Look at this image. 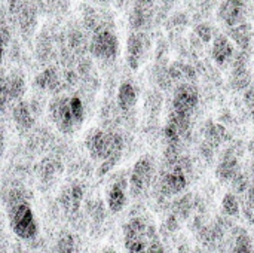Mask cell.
<instances>
[{"label":"cell","mask_w":254,"mask_h":253,"mask_svg":"<svg viewBox=\"0 0 254 253\" xmlns=\"http://www.w3.org/2000/svg\"><path fill=\"white\" fill-rule=\"evenodd\" d=\"M85 146L89 157L100 163L98 176L103 177L121 161L125 142L118 131L92 128L85 136Z\"/></svg>","instance_id":"1"},{"label":"cell","mask_w":254,"mask_h":253,"mask_svg":"<svg viewBox=\"0 0 254 253\" xmlns=\"http://www.w3.org/2000/svg\"><path fill=\"white\" fill-rule=\"evenodd\" d=\"M48 116L60 133L73 134L85 121V104L76 94H57L48 104Z\"/></svg>","instance_id":"2"},{"label":"cell","mask_w":254,"mask_h":253,"mask_svg":"<svg viewBox=\"0 0 254 253\" xmlns=\"http://www.w3.org/2000/svg\"><path fill=\"white\" fill-rule=\"evenodd\" d=\"M189 160L183 155L165 161V167L159 176V191L164 197H173L183 192L189 183Z\"/></svg>","instance_id":"3"},{"label":"cell","mask_w":254,"mask_h":253,"mask_svg":"<svg viewBox=\"0 0 254 253\" xmlns=\"http://www.w3.org/2000/svg\"><path fill=\"white\" fill-rule=\"evenodd\" d=\"M153 237V227L143 218H132L124 225V245L128 253H147Z\"/></svg>","instance_id":"4"},{"label":"cell","mask_w":254,"mask_h":253,"mask_svg":"<svg viewBox=\"0 0 254 253\" xmlns=\"http://www.w3.org/2000/svg\"><path fill=\"white\" fill-rule=\"evenodd\" d=\"M88 49L95 60L112 63L119 54V39L109 27H98L95 31H92V36L88 42Z\"/></svg>","instance_id":"5"},{"label":"cell","mask_w":254,"mask_h":253,"mask_svg":"<svg viewBox=\"0 0 254 253\" xmlns=\"http://www.w3.org/2000/svg\"><path fill=\"white\" fill-rule=\"evenodd\" d=\"M9 224L13 234L22 240H31L39 233V225L28 201H21L10 206Z\"/></svg>","instance_id":"6"},{"label":"cell","mask_w":254,"mask_h":253,"mask_svg":"<svg viewBox=\"0 0 254 253\" xmlns=\"http://www.w3.org/2000/svg\"><path fill=\"white\" fill-rule=\"evenodd\" d=\"M9 15L10 24H16L22 37L28 39L33 36L37 22V10L30 0H9Z\"/></svg>","instance_id":"7"},{"label":"cell","mask_w":254,"mask_h":253,"mask_svg":"<svg viewBox=\"0 0 254 253\" xmlns=\"http://www.w3.org/2000/svg\"><path fill=\"white\" fill-rule=\"evenodd\" d=\"M155 177V163L150 155L140 157L129 173V194L134 198L141 197L152 185Z\"/></svg>","instance_id":"8"},{"label":"cell","mask_w":254,"mask_h":253,"mask_svg":"<svg viewBox=\"0 0 254 253\" xmlns=\"http://www.w3.org/2000/svg\"><path fill=\"white\" fill-rule=\"evenodd\" d=\"M199 91L193 82H182L174 88L171 109L183 115L192 116L199 106Z\"/></svg>","instance_id":"9"},{"label":"cell","mask_w":254,"mask_h":253,"mask_svg":"<svg viewBox=\"0 0 254 253\" xmlns=\"http://www.w3.org/2000/svg\"><path fill=\"white\" fill-rule=\"evenodd\" d=\"M25 94V78L18 70L3 73L1 76V107L3 112L10 109Z\"/></svg>","instance_id":"10"},{"label":"cell","mask_w":254,"mask_h":253,"mask_svg":"<svg viewBox=\"0 0 254 253\" xmlns=\"http://www.w3.org/2000/svg\"><path fill=\"white\" fill-rule=\"evenodd\" d=\"M150 40L147 37V31H131L127 39L125 60L131 70H138L144 63V58L149 52Z\"/></svg>","instance_id":"11"},{"label":"cell","mask_w":254,"mask_h":253,"mask_svg":"<svg viewBox=\"0 0 254 253\" xmlns=\"http://www.w3.org/2000/svg\"><path fill=\"white\" fill-rule=\"evenodd\" d=\"M128 191L129 176L127 177L125 173L118 174L109 185V189L106 191V203L112 213H119L121 210H124L128 201Z\"/></svg>","instance_id":"12"},{"label":"cell","mask_w":254,"mask_h":253,"mask_svg":"<svg viewBox=\"0 0 254 253\" xmlns=\"http://www.w3.org/2000/svg\"><path fill=\"white\" fill-rule=\"evenodd\" d=\"M247 10L249 4L246 0H222L217 15L225 28H231L247 21Z\"/></svg>","instance_id":"13"},{"label":"cell","mask_w":254,"mask_h":253,"mask_svg":"<svg viewBox=\"0 0 254 253\" xmlns=\"http://www.w3.org/2000/svg\"><path fill=\"white\" fill-rule=\"evenodd\" d=\"M241 171L240 167V152H237L235 146H229L223 155L220 157L217 167H216V177L226 183V182H232V179Z\"/></svg>","instance_id":"14"},{"label":"cell","mask_w":254,"mask_h":253,"mask_svg":"<svg viewBox=\"0 0 254 253\" xmlns=\"http://www.w3.org/2000/svg\"><path fill=\"white\" fill-rule=\"evenodd\" d=\"M235 55H237L235 43L226 33L214 36L213 45H211V58L217 66L226 67L232 64Z\"/></svg>","instance_id":"15"},{"label":"cell","mask_w":254,"mask_h":253,"mask_svg":"<svg viewBox=\"0 0 254 253\" xmlns=\"http://www.w3.org/2000/svg\"><path fill=\"white\" fill-rule=\"evenodd\" d=\"M10 116H12L15 128L21 134L28 133L34 127V124H36V113H34L30 101H27V100L16 101L10 107Z\"/></svg>","instance_id":"16"},{"label":"cell","mask_w":254,"mask_h":253,"mask_svg":"<svg viewBox=\"0 0 254 253\" xmlns=\"http://www.w3.org/2000/svg\"><path fill=\"white\" fill-rule=\"evenodd\" d=\"M34 88L51 92V94H60L61 91V75L57 67L48 66L45 67L36 78H34Z\"/></svg>","instance_id":"17"},{"label":"cell","mask_w":254,"mask_h":253,"mask_svg":"<svg viewBox=\"0 0 254 253\" xmlns=\"http://www.w3.org/2000/svg\"><path fill=\"white\" fill-rule=\"evenodd\" d=\"M137 101H138V92H137L134 82H131V81L121 82V85L118 88V94H116L118 109L122 113H129L135 109Z\"/></svg>","instance_id":"18"},{"label":"cell","mask_w":254,"mask_h":253,"mask_svg":"<svg viewBox=\"0 0 254 253\" xmlns=\"http://www.w3.org/2000/svg\"><path fill=\"white\" fill-rule=\"evenodd\" d=\"M153 18H155V9L132 4L128 15V24L132 31H147L153 22Z\"/></svg>","instance_id":"19"},{"label":"cell","mask_w":254,"mask_h":253,"mask_svg":"<svg viewBox=\"0 0 254 253\" xmlns=\"http://www.w3.org/2000/svg\"><path fill=\"white\" fill-rule=\"evenodd\" d=\"M83 195H85V191L80 183L68 185L60 195V203H61L64 212L71 213V215L77 213V210L80 209Z\"/></svg>","instance_id":"20"},{"label":"cell","mask_w":254,"mask_h":253,"mask_svg":"<svg viewBox=\"0 0 254 253\" xmlns=\"http://www.w3.org/2000/svg\"><path fill=\"white\" fill-rule=\"evenodd\" d=\"M226 34L234 40V43L243 49V51H250L252 48V37H253V31H252V25L246 21L237 27H231L226 28Z\"/></svg>","instance_id":"21"},{"label":"cell","mask_w":254,"mask_h":253,"mask_svg":"<svg viewBox=\"0 0 254 253\" xmlns=\"http://www.w3.org/2000/svg\"><path fill=\"white\" fill-rule=\"evenodd\" d=\"M204 145L210 146L211 149H216L228 139V131L223 125L216 122H207L204 127Z\"/></svg>","instance_id":"22"},{"label":"cell","mask_w":254,"mask_h":253,"mask_svg":"<svg viewBox=\"0 0 254 253\" xmlns=\"http://www.w3.org/2000/svg\"><path fill=\"white\" fill-rule=\"evenodd\" d=\"M222 210L225 215L228 216H238L241 212V203L240 198L235 192H228L225 194L223 200H222Z\"/></svg>","instance_id":"23"},{"label":"cell","mask_w":254,"mask_h":253,"mask_svg":"<svg viewBox=\"0 0 254 253\" xmlns=\"http://www.w3.org/2000/svg\"><path fill=\"white\" fill-rule=\"evenodd\" d=\"M232 253H254L253 240L246 231H241V234L237 236L232 246Z\"/></svg>","instance_id":"24"},{"label":"cell","mask_w":254,"mask_h":253,"mask_svg":"<svg viewBox=\"0 0 254 253\" xmlns=\"http://www.w3.org/2000/svg\"><path fill=\"white\" fill-rule=\"evenodd\" d=\"M74 252V239L68 233H64L57 243V253H73Z\"/></svg>","instance_id":"25"},{"label":"cell","mask_w":254,"mask_h":253,"mask_svg":"<svg viewBox=\"0 0 254 253\" xmlns=\"http://www.w3.org/2000/svg\"><path fill=\"white\" fill-rule=\"evenodd\" d=\"M195 34H196L202 42H210V40L214 39V37H213V28H211V25L207 24V22L198 24V25L195 27Z\"/></svg>","instance_id":"26"},{"label":"cell","mask_w":254,"mask_h":253,"mask_svg":"<svg viewBox=\"0 0 254 253\" xmlns=\"http://www.w3.org/2000/svg\"><path fill=\"white\" fill-rule=\"evenodd\" d=\"M1 37H3V48H4V51H7L9 42L12 40V33L9 31V24H7V19H6V13L4 12L1 15Z\"/></svg>","instance_id":"27"},{"label":"cell","mask_w":254,"mask_h":253,"mask_svg":"<svg viewBox=\"0 0 254 253\" xmlns=\"http://www.w3.org/2000/svg\"><path fill=\"white\" fill-rule=\"evenodd\" d=\"M147 253H167V252H165V249H164L162 243H161L156 237H153V239H152V242H150V245H149Z\"/></svg>","instance_id":"28"},{"label":"cell","mask_w":254,"mask_h":253,"mask_svg":"<svg viewBox=\"0 0 254 253\" xmlns=\"http://www.w3.org/2000/svg\"><path fill=\"white\" fill-rule=\"evenodd\" d=\"M155 1L156 0H132V4H137V6H141V7L155 9Z\"/></svg>","instance_id":"29"},{"label":"cell","mask_w":254,"mask_h":253,"mask_svg":"<svg viewBox=\"0 0 254 253\" xmlns=\"http://www.w3.org/2000/svg\"><path fill=\"white\" fill-rule=\"evenodd\" d=\"M131 1H132V0H116V3H118V6H119V7L128 6V4H129Z\"/></svg>","instance_id":"30"},{"label":"cell","mask_w":254,"mask_h":253,"mask_svg":"<svg viewBox=\"0 0 254 253\" xmlns=\"http://www.w3.org/2000/svg\"><path fill=\"white\" fill-rule=\"evenodd\" d=\"M252 3H250V9H252V15H253V19H254V0H250Z\"/></svg>","instance_id":"31"},{"label":"cell","mask_w":254,"mask_h":253,"mask_svg":"<svg viewBox=\"0 0 254 253\" xmlns=\"http://www.w3.org/2000/svg\"><path fill=\"white\" fill-rule=\"evenodd\" d=\"M101 253H116V252H115L113 249H110V248H107V249H104V251H103V252H101Z\"/></svg>","instance_id":"32"},{"label":"cell","mask_w":254,"mask_h":253,"mask_svg":"<svg viewBox=\"0 0 254 253\" xmlns=\"http://www.w3.org/2000/svg\"><path fill=\"white\" fill-rule=\"evenodd\" d=\"M252 85H253V88H254V78H253V82H252Z\"/></svg>","instance_id":"33"}]
</instances>
